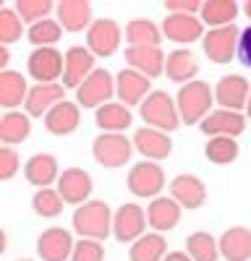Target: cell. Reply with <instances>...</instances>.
Returning a JSON list of instances; mask_svg holds the SVG:
<instances>
[{"mask_svg":"<svg viewBox=\"0 0 251 261\" xmlns=\"http://www.w3.org/2000/svg\"><path fill=\"white\" fill-rule=\"evenodd\" d=\"M58 191L63 196V201L66 204H73V206H81V204H87L89 201V196H92V175L87 170H81V167H66L60 172V178H58Z\"/></svg>","mask_w":251,"mask_h":261,"instance_id":"obj_12","label":"cell"},{"mask_svg":"<svg viewBox=\"0 0 251 261\" xmlns=\"http://www.w3.org/2000/svg\"><path fill=\"white\" fill-rule=\"evenodd\" d=\"M181 204L175 199H170V196H157V199H152L149 204H146V222H149L152 232H170L178 222H181Z\"/></svg>","mask_w":251,"mask_h":261,"instance_id":"obj_21","label":"cell"},{"mask_svg":"<svg viewBox=\"0 0 251 261\" xmlns=\"http://www.w3.org/2000/svg\"><path fill=\"white\" fill-rule=\"evenodd\" d=\"M196 73H199V63L194 58V53H188L186 47H175L173 53H167V60H165V76L186 86L196 81Z\"/></svg>","mask_w":251,"mask_h":261,"instance_id":"obj_28","label":"cell"},{"mask_svg":"<svg viewBox=\"0 0 251 261\" xmlns=\"http://www.w3.org/2000/svg\"><path fill=\"white\" fill-rule=\"evenodd\" d=\"M186 253L194 261H217L220 258V243H217L215 235L199 230V232H191L186 238Z\"/></svg>","mask_w":251,"mask_h":261,"instance_id":"obj_34","label":"cell"},{"mask_svg":"<svg viewBox=\"0 0 251 261\" xmlns=\"http://www.w3.org/2000/svg\"><path fill=\"white\" fill-rule=\"evenodd\" d=\"M126 186L129 191L136 196V199H157L162 196V188H165V170L160 167V162H136L129 175H126Z\"/></svg>","mask_w":251,"mask_h":261,"instance_id":"obj_4","label":"cell"},{"mask_svg":"<svg viewBox=\"0 0 251 261\" xmlns=\"http://www.w3.org/2000/svg\"><path fill=\"white\" fill-rule=\"evenodd\" d=\"M8 63H11V50L0 45V71H8Z\"/></svg>","mask_w":251,"mask_h":261,"instance_id":"obj_45","label":"cell"},{"mask_svg":"<svg viewBox=\"0 0 251 261\" xmlns=\"http://www.w3.org/2000/svg\"><path fill=\"white\" fill-rule=\"evenodd\" d=\"M129 68L146 76V79H157L165 73V60L167 55L160 50V47H126L123 53Z\"/></svg>","mask_w":251,"mask_h":261,"instance_id":"obj_22","label":"cell"},{"mask_svg":"<svg viewBox=\"0 0 251 261\" xmlns=\"http://www.w3.org/2000/svg\"><path fill=\"white\" fill-rule=\"evenodd\" d=\"M94 71V55L89 53V47L73 45L66 50V68H63V86L66 89H79Z\"/></svg>","mask_w":251,"mask_h":261,"instance_id":"obj_16","label":"cell"},{"mask_svg":"<svg viewBox=\"0 0 251 261\" xmlns=\"http://www.w3.org/2000/svg\"><path fill=\"white\" fill-rule=\"evenodd\" d=\"M238 11H241V6L236 3V0H204L199 18L209 29H222V27L236 24Z\"/></svg>","mask_w":251,"mask_h":261,"instance_id":"obj_32","label":"cell"},{"mask_svg":"<svg viewBox=\"0 0 251 261\" xmlns=\"http://www.w3.org/2000/svg\"><path fill=\"white\" fill-rule=\"evenodd\" d=\"M63 37V27L58 18H45L39 24H32L27 29V39L34 47H55Z\"/></svg>","mask_w":251,"mask_h":261,"instance_id":"obj_37","label":"cell"},{"mask_svg":"<svg viewBox=\"0 0 251 261\" xmlns=\"http://www.w3.org/2000/svg\"><path fill=\"white\" fill-rule=\"evenodd\" d=\"M220 256L225 261H248L251 258V230L248 227H228L220 238Z\"/></svg>","mask_w":251,"mask_h":261,"instance_id":"obj_26","label":"cell"},{"mask_svg":"<svg viewBox=\"0 0 251 261\" xmlns=\"http://www.w3.org/2000/svg\"><path fill=\"white\" fill-rule=\"evenodd\" d=\"M178 105V113H181V123L186 125H199L209 113H212V105H215V89L209 86L207 81H191L178 89L175 97Z\"/></svg>","mask_w":251,"mask_h":261,"instance_id":"obj_2","label":"cell"},{"mask_svg":"<svg viewBox=\"0 0 251 261\" xmlns=\"http://www.w3.org/2000/svg\"><path fill=\"white\" fill-rule=\"evenodd\" d=\"M32 136V118L21 110H8L0 118V144L18 146Z\"/></svg>","mask_w":251,"mask_h":261,"instance_id":"obj_31","label":"cell"},{"mask_svg":"<svg viewBox=\"0 0 251 261\" xmlns=\"http://www.w3.org/2000/svg\"><path fill=\"white\" fill-rule=\"evenodd\" d=\"M139 113H141L144 125L165 130V134H173V130L181 125V113H178L175 99L162 89H155L149 97H146L139 107Z\"/></svg>","mask_w":251,"mask_h":261,"instance_id":"obj_3","label":"cell"},{"mask_svg":"<svg viewBox=\"0 0 251 261\" xmlns=\"http://www.w3.org/2000/svg\"><path fill=\"white\" fill-rule=\"evenodd\" d=\"M204 0H165L167 13H183V16H199Z\"/></svg>","mask_w":251,"mask_h":261,"instance_id":"obj_42","label":"cell"},{"mask_svg":"<svg viewBox=\"0 0 251 261\" xmlns=\"http://www.w3.org/2000/svg\"><path fill=\"white\" fill-rule=\"evenodd\" d=\"M113 217L115 212L110 209L108 201L102 199H89L87 204H81L73 209V217H71V225H73V232L79 238H89V241H105L110 232H113Z\"/></svg>","mask_w":251,"mask_h":261,"instance_id":"obj_1","label":"cell"},{"mask_svg":"<svg viewBox=\"0 0 251 261\" xmlns=\"http://www.w3.org/2000/svg\"><path fill=\"white\" fill-rule=\"evenodd\" d=\"M66 99V86L63 81H55V84H34L29 94H27V102H24V113L29 118H45L55 105H60Z\"/></svg>","mask_w":251,"mask_h":261,"instance_id":"obj_14","label":"cell"},{"mask_svg":"<svg viewBox=\"0 0 251 261\" xmlns=\"http://www.w3.org/2000/svg\"><path fill=\"white\" fill-rule=\"evenodd\" d=\"M165 256H167V243H165V235L160 232H144L129 248L131 261H162Z\"/></svg>","mask_w":251,"mask_h":261,"instance_id":"obj_33","label":"cell"},{"mask_svg":"<svg viewBox=\"0 0 251 261\" xmlns=\"http://www.w3.org/2000/svg\"><path fill=\"white\" fill-rule=\"evenodd\" d=\"M202 134L215 139V136H230V139H238L243 130H246V115L243 113H233V110H222V107H217V110H212L202 123Z\"/></svg>","mask_w":251,"mask_h":261,"instance_id":"obj_17","label":"cell"},{"mask_svg":"<svg viewBox=\"0 0 251 261\" xmlns=\"http://www.w3.org/2000/svg\"><path fill=\"white\" fill-rule=\"evenodd\" d=\"M241 8H243V13H246V18L251 21V0H246V3H243Z\"/></svg>","mask_w":251,"mask_h":261,"instance_id":"obj_46","label":"cell"},{"mask_svg":"<svg viewBox=\"0 0 251 261\" xmlns=\"http://www.w3.org/2000/svg\"><path fill=\"white\" fill-rule=\"evenodd\" d=\"M123 37L129 47H160V42L165 39L162 27H157L152 18H131L123 29Z\"/></svg>","mask_w":251,"mask_h":261,"instance_id":"obj_30","label":"cell"},{"mask_svg":"<svg viewBox=\"0 0 251 261\" xmlns=\"http://www.w3.org/2000/svg\"><path fill=\"white\" fill-rule=\"evenodd\" d=\"M241 154V146L230 136H215L204 144V157L212 165H233Z\"/></svg>","mask_w":251,"mask_h":261,"instance_id":"obj_35","label":"cell"},{"mask_svg":"<svg viewBox=\"0 0 251 261\" xmlns=\"http://www.w3.org/2000/svg\"><path fill=\"white\" fill-rule=\"evenodd\" d=\"M251 94V86L243 76L233 73V76H222L215 86V102L222 107V110H233L241 113L246 110V102Z\"/></svg>","mask_w":251,"mask_h":261,"instance_id":"obj_18","label":"cell"},{"mask_svg":"<svg viewBox=\"0 0 251 261\" xmlns=\"http://www.w3.org/2000/svg\"><path fill=\"white\" fill-rule=\"evenodd\" d=\"M238 42H241V29L233 24L222 29H207L202 45H204V55L215 65H228L230 60L238 58Z\"/></svg>","mask_w":251,"mask_h":261,"instance_id":"obj_6","label":"cell"},{"mask_svg":"<svg viewBox=\"0 0 251 261\" xmlns=\"http://www.w3.org/2000/svg\"><path fill=\"white\" fill-rule=\"evenodd\" d=\"M246 118L251 120V94H248V102H246Z\"/></svg>","mask_w":251,"mask_h":261,"instance_id":"obj_47","label":"cell"},{"mask_svg":"<svg viewBox=\"0 0 251 261\" xmlns=\"http://www.w3.org/2000/svg\"><path fill=\"white\" fill-rule=\"evenodd\" d=\"M63 206H66V201H63L58 188H37V193L32 196V209H34L37 217H42V220L58 217L63 212Z\"/></svg>","mask_w":251,"mask_h":261,"instance_id":"obj_36","label":"cell"},{"mask_svg":"<svg viewBox=\"0 0 251 261\" xmlns=\"http://www.w3.org/2000/svg\"><path fill=\"white\" fill-rule=\"evenodd\" d=\"M13 8L21 16V21L32 27V24H39V21L50 18V11L58 8V6L53 3V0H16Z\"/></svg>","mask_w":251,"mask_h":261,"instance_id":"obj_39","label":"cell"},{"mask_svg":"<svg viewBox=\"0 0 251 261\" xmlns=\"http://www.w3.org/2000/svg\"><path fill=\"white\" fill-rule=\"evenodd\" d=\"M32 86L27 84V76L18 73L13 68L8 71H0V105L3 110H18V105L27 102V94H29Z\"/></svg>","mask_w":251,"mask_h":261,"instance_id":"obj_27","label":"cell"},{"mask_svg":"<svg viewBox=\"0 0 251 261\" xmlns=\"http://www.w3.org/2000/svg\"><path fill=\"white\" fill-rule=\"evenodd\" d=\"M81 123V107L71 99H63L45 115V128L53 136H71Z\"/></svg>","mask_w":251,"mask_h":261,"instance_id":"obj_25","label":"cell"},{"mask_svg":"<svg viewBox=\"0 0 251 261\" xmlns=\"http://www.w3.org/2000/svg\"><path fill=\"white\" fill-rule=\"evenodd\" d=\"M24 37V21L16 13L13 6H3L0 8V45H13Z\"/></svg>","mask_w":251,"mask_h":261,"instance_id":"obj_38","label":"cell"},{"mask_svg":"<svg viewBox=\"0 0 251 261\" xmlns=\"http://www.w3.org/2000/svg\"><path fill=\"white\" fill-rule=\"evenodd\" d=\"M63 68H66V53L58 47H34L27 58V71L37 84H55L63 79Z\"/></svg>","mask_w":251,"mask_h":261,"instance_id":"obj_7","label":"cell"},{"mask_svg":"<svg viewBox=\"0 0 251 261\" xmlns=\"http://www.w3.org/2000/svg\"><path fill=\"white\" fill-rule=\"evenodd\" d=\"M16 261H34V258H16Z\"/></svg>","mask_w":251,"mask_h":261,"instance_id":"obj_48","label":"cell"},{"mask_svg":"<svg viewBox=\"0 0 251 261\" xmlns=\"http://www.w3.org/2000/svg\"><path fill=\"white\" fill-rule=\"evenodd\" d=\"M18 151L13 146H0V178L3 180H11L16 172H18Z\"/></svg>","mask_w":251,"mask_h":261,"instance_id":"obj_41","label":"cell"},{"mask_svg":"<svg viewBox=\"0 0 251 261\" xmlns=\"http://www.w3.org/2000/svg\"><path fill=\"white\" fill-rule=\"evenodd\" d=\"M123 39V29L115 18H94L87 32V47L94 58H110L118 53Z\"/></svg>","mask_w":251,"mask_h":261,"instance_id":"obj_9","label":"cell"},{"mask_svg":"<svg viewBox=\"0 0 251 261\" xmlns=\"http://www.w3.org/2000/svg\"><path fill=\"white\" fill-rule=\"evenodd\" d=\"M162 261H194V258L188 256L186 251H170V253H167Z\"/></svg>","mask_w":251,"mask_h":261,"instance_id":"obj_44","label":"cell"},{"mask_svg":"<svg viewBox=\"0 0 251 261\" xmlns=\"http://www.w3.org/2000/svg\"><path fill=\"white\" fill-rule=\"evenodd\" d=\"M115 97V79L110 71L97 68L87 81L76 89V105L87 107V110H97V107L108 105Z\"/></svg>","mask_w":251,"mask_h":261,"instance_id":"obj_8","label":"cell"},{"mask_svg":"<svg viewBox=\"0 0 251 261\" xmlns=\"http://www.w3.org/2000/svg\"><path fill=\"white\" fill-rule=\"evenodd\" d=\"M238 58L246 68H251V24L241 29V42H238Z\"/></svg>","mask_w":251,"mask_h":261,"instance_id":"obj_43","label":"cell"},{"mask_svg":"<svg viewBox=\"0 0 251 261\" xmlns=\"http://www.w3.org/2000/svg\"><path fill=\"white\" fill-rule=\"evenodd\" d=\"M131 141H134V149L139 151L144 160H149V162H162V160L170 157V151H173L170 134L157 130V128H149V125L139 128Z\"/></svg>","mask_w":251,"mask_h":261,"instance_id":"obj_13","label":"cell"},{"mask_svg":"<svg viewBox=\"0 0 251 261\" xmlns=\"http://www.w3.org/2000/svg\"><path fill=\"white\" fill-rule=\"evenodd\" d=\"M115 94L126 107H134V105L141 107V102L152 94V79H146L131 68H123L115 76Z\"/></svg>","mask_w":251,"mask_h":261,"instance_id":"obj_20","label":"cell"},{"mask_svg":"<svg viewBox=\"0 0 251 261\" xmlns=\"http://www.w3.org/2000/svg\"><path fill=\"white\" fill-rule=\"evenodd\" d=\"M162 34L165 39L175 42V45H191L196 39H204V24L199 16L167 13L162 18Z\"/></svg>","mask_w":251,"mask_h":261,"instance_id":"obj_15","label":"cell"},{"mask_svg":"<svg viewBox=\"0 0 251 261\" xmlns=\"http://www.w3.org/2000/svg\"><path fill=\"white\" fill-rule=\"evenodd\" d=\"M76 241L66 227H47L37 238V253L42 261H68L73 256Z\"/></svg>","mask_w":251,"mask_h":261,"instance_id":"obj_11","label":"cell"},{"mask_svg":"<svg viewBox=\"0 0 251 261\" xmlns=\"http://www.w3.org/2000/svg\"><path fill=\"white\" fill-rule=\"evenodd\" d=\"M71 261H105V246L99 241H89V238H79Z\"/></svg>","mask_w":251,"mask_h":261,"instance_id":"obj_40","label":"cell"},{"mask_svg":"<svg viewBox=\"0 0 251 261\" xmlns=\"http://www.w3.org/2000/svg\"><path fill=\"white\" fill-rule=\"evenodd\" d=\"M167 191H170V199L181 204V209H199L207 201V186L202 183V178L191 175V172L175 175L167 183Z\"/></svg>","mask_w":251,"mask_h":261,"instance_id":"obj_19","label":"cell"},{"mask_svg":"<svg viewBox=\"0 0 251 261\" xmlns=\"http://www.w3.org/2000/svg\"><path fill=\"white\" fill-rule=\"evenodd\" d=\"M134 141L126 139V134H99L94 141H92V157L97 165L102 167H123L126 162L131 160L134 154Z\"/></svg>","mask_w":251,"mask_h":261,"instance_id":"obj_5","label":"cell"},{"mask_svg":"<svg viewBox=\"0 0 251 261\" xmlns=\"http://www.w3.org/2000/svg\"><path fill=\"white\" fill-rule=\"evenodd\" d=\"M24 178H27V183H32L34 188H50V183H58L60 172H58V160H55V154H47V151L32 154V157L24 162Z\"/></svg>","mask_w":251,"mask_h":261,"instance_id":"obj_24","label":"cell"},{"mask_svg":"<svg viewBox=\"0 0 251 261\" xmlns=\"http://www.w3.org/2000/svg\"><path fill=\"white\" fill-rule=\"evenodd\" d=\"M146 227H149V222H146V209H141L139 204H123V206L115 209V217H113L115 241L136 243Z\"/></svg>","mask_w":251,"mask_h":261,"instance_id":"obj_10","label":"cell"},{"mask_svg":"<svg viewBox=\"0 0 251 261\" xmlns=\"http://www.w3.org/2000/svg\"><path fill=\"white\" fill-rule=\"evenodd\" d=\"M55 11L63 32H89V27L94 24L92 3H87V0H60Z\"/></svg>","mask_w":251,"mask_h":261,"instance_id":"obj_23","label":"cell"},{"mask_svg":"<svg viewBox=\"0 0 251 261\" xmlns=\"http://www.w3.org/2000/svg\"><path fill=\"white\" fill-rule=\"evenodd\" d=\"M94 123L102 134H126V128H131L134 118L123 102H108L94 110Z\"/></svg>","mask_w":251,"mask_h":261,"instance_id":"obj_29","label":"cell"}]
</instances>
